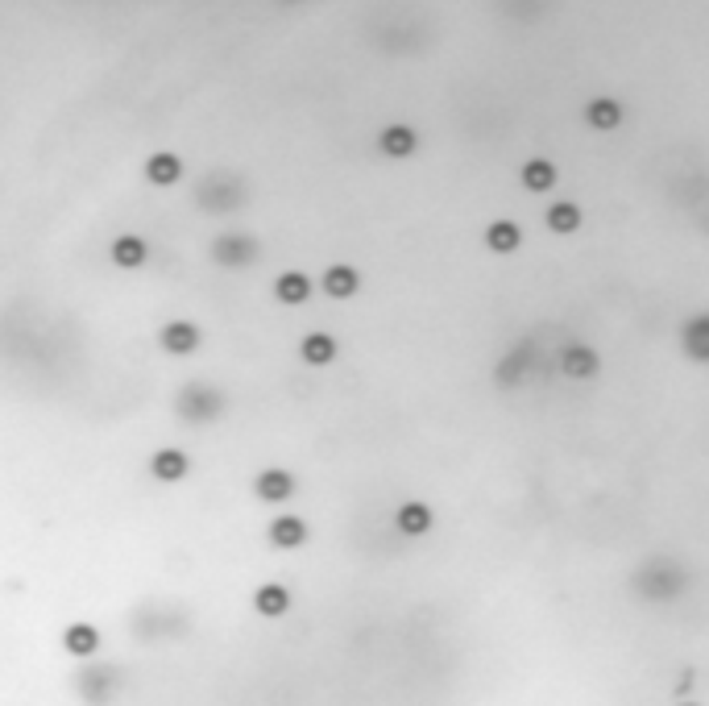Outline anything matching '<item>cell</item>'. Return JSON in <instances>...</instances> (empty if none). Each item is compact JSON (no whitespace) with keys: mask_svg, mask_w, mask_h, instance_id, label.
I'll use <instances>...</instances> for the list:
<instances>
[{"mask_svg":"<svg viewBox=\"0 0 709 706\" xmlns=\"http://www.w3.org/2000/svg\"><path fill=\"white\" fill-rule=\"evenodd\" d=\"M225 408H228V399L216 387H207V382H187V387L175 395V412H179V420H187V424H212Z\"/></svg>","mask_w":709,"mask_h":706,"instance_id":"cell-1","label":"cell"},{"mask_svg":"<svg viewBox=\"0 0 709 706\" xmlns=\"http://www.w3.org/2000/svg\"><path fill=\"white\" fill-rule=\"evenodd\" d=\"M639 582H643L639 590H643L647 598H672V594H681V590H684L681 586L684 570L676 562H664V557H660V562H647L643 565V578H639Z\"/></svg>","mask_w":709,"mask_h":706,"instance_id":"cell-2","label":"cell"},{"mask_svg":"<svg viewBox=\"0 0 709 706\" xmlns=\"http://www.w3.org/2000/svg\"><path fill=\"white\" fill-rule=\"evenodd\" d=\"M75 686H79L83 702L104 706L108 698L121 690V669H117V665H96V669H83L79 678H75Z\"/></svg>","mask_w":709,"mask_h":706,"instance_id":"cell-3","label":"cell"},{"mask_svg":"<svg viewBox=\"0 0 709 706\" xmlns=\"http://www.w3.org/2000/svg\"><path fill=\"white\" fill-rule=\"evenodd\" d=\"M258 258V237L249 233H220L212 241V262L220 266H249Z\"/></svg>","mask_w":709,"mask_h":706,"instance_id":"cell-4","label":"cell"},{"mask_svg":"<svg viewBox=\"0 0 709 706\" xmlns=\"http://www.w3.org/2000/svg\"><path fill=\"white\" fill-rule=\"evenodd\" d=\"M377 150L386 158H395V163L398 158H411L415 150H419V134H415L411 125H403V121H390V125L377 134Z\"/></svg>","mask_w":709,"mask_h":706,"instance_id":"cell-5","label":"cell"},{"mask_svg":"<svg viewBox=\"0 0 709 706\" xmlns=\"http://www.w3.org/2000/svg\"><path fill=\"white\" fill-rule=\"evenodd\" d=\"M158 341H162V349H166V353H175V358H187V353L199 349L204 333H199L191 320H171V325H162Z\"/></svg>","mask_w":709,"mask_h":706,"instance_id":"cell-6","label":"cell"},{"mask_svg":"<svg viewBox=\"0 0 709 706\" xmlns=\"http://www.w3.org/2000/svg\"><path fill=\"white\" fill-rule=\"evenodd\" d=\"M253 490H258L261 503H287V498L295 495V474H287V470H261L258 478H253Z\"/></svg>","mask_w":709,"mask_h":706,"instance_id":"cell-7","label":"cell"},{"mask_svg":"<svg viewBox=\"0 0 709 706\" xmlns=\"http://www.w3.org/2000/svg\"><path fill=\"white\" fill-rule=\"evenodd\" d=\"M519 183L527 191H535V196H544V191H552L560 183V171H556V163H552V158H527V163H523V171H519Z\"/></svg>","mask_w":709,"mask_h":706,"instance_id":"cell-8","label":"cell"},{"mask_svg":"<svg viewBox=\"0 0 709 706\" xmlns=\"http://www.w3.org/2000/svg\"><path fill=\"white\" fill-rule=\"evenodd\" d=\"M145 179H150L153 187H175V183L183 179V158L171 155V150L150 155V158H145Z\"/></svg>","mask_w":709,"mask_h":706,"instance_id":"cell-9","label":"cell"},{"mask_svg":"<svg viewBox=\"0 0 709 706\" xmlns=\"http://www.w3.org/2000/svg\"><path fill=\"white\" fill-rule=\"evenodd\" d=\"M431 524H436V516H431V508L419 503V498H411V503H403V508L395 511V528L403 536H428Z\"/></svg>","mask_w":709,"mask_h":706,"instance_id":"cell-10","label":"cell"},{"mask_svg":"<svg viewBox=\"0 0 709 706\" xmlns=\"http://www.w3.org/2000/svg\"><path fill=\"white\" fill-rule=\"evenodd\" d=\"M270 544H274V549H303L307 544V519L303 516L270 519Z\"/></svg>","mask_w":709,"mask_h":706,"instance_id":"cell-11","label":"cell"},{"mask_svg":"<svg viewBox=\"0 0 709 706\" xmlns=\"http://www.w3.org/2000/svg\"><path fill=\"white\" fill-rule=\"evenodd\" d=\"M253 611H258L261 619H282L291 611V590L279 586V582L258 586V594H253Z\"/></svg>","mask_w":709,"mask_h":706,"instance_id":"cell-12","label":"cell"},{"mask_svg":"<svg viewBox=\"0 0 709 706\" xmlns=\"http://www.w3.org/2000/svg\"><path fill=\"white\" fill-rule=\"evenodd\" d=\"M523 245V229L514 220H490L485 225V250L490 254H519Z\"/></svg>","mask_w":709,"mask_h":706,"instance_id":"cell-13","label":"cell"},{"mask_svg":"<svg viewBox=\"0 0 709 706\" xmlns=\"http://www.w3.org/2000/svg\"><path fill=\"white\" fill-rule=\"evenodd\" d=\"M187 470H191V462H187V453L183 449H158L150 457V474L158 482H183L187 478Z\"/></svg>","mask_w":709,"mask_h":706,"instance_id":"cell-14","label":"cell"},{"mask_svg":"<svg viewBox=\"0 0 709 706\" xmlns=\"http://www.w3.org/2000/svg\"><path fill=\"white\" fill-rule=\"evenodd\" d=\"M585 125L598 129V134H610V129H619L622 125V104H619V100H610V96L589 100V104H585Z\"/></svg>","mask_w":709,"mask_h":706,"instance_id":"cell-15","label":"cell"},{"mask_svg":"<svg viewBox=\"0 0 709 706\" xmlns=\"http://www.w3.org/2000/svg\"><path fill=\"white\" fill-rule=\"evenodd\" d=\"M598 353L589 349V345H565V353H560V370L568 374V379H593L598 374Z\"/></svg>","mask_w":709,"mask_h":706,"instance_id":"cell-16","label":"cell"},{"mask_svg":"<svg viewBox=\"0 0 709 706\" xmlns=\"http://www.w3.org/2000/svg\"><path fill=\"white\" fill-rule=\"evenodd\" d=\"M320 287L328 291V295L333 299H353L361 291V274L353 271V266H328V271H323V279H320Z\"/></svg>","mask_w":709,"mask_h":706,"instance_id":"cell-17","label":"cell"},{"mask_svg":"<svg viewBox=\"0 0 709 706\" xmlns=\"http://www.w3.org/2000/svg\"><path fill=\"white\" fill-rule=\"evenodd\" d=\"M681 345L693 362H709V316H693L681 328Z\"/></svg>","mask_w":709,"mask_h":706,"instance_id":"cell-18","label":"cell"},{"mask_svg":"<svg viewBox=\"0 0 709 706\" xmlns=\"http://www.w3.org/2000/svg\"><path fill=\"white\" fill-rule=\"evenodd\" d=\"M63 648L71 652V657H79V661L96 657V652H100V632H96V624H71V627L63 632Z\"/></svg>","mask_w":709,"mask_h":706,"instance_id":"cell-19","label":"cell"},{"mask_svg":"<svg viewBox=\"0 0 709 706\" xmlns=\"http://www.w3.org/2000/svg\"><path fill=\"white\" fill-rule=\"evenodd\" d=\"M274 295H279L282 304H291V308H299V304L312 299V279H307L303 271H287L274 279Z\"/></svg>","mask_w":709,"mask_h":706,"instance_id":"cell-20","label":"cell"},{"mask_svg":"<svg viewBox=\"0 0 709 706\" xmlns=\"http://www.w3.org/2000/svg\"><path fill=\"white\" fill-rule=\"evenodd\" d=\"M336 337H328V333H307L303 341H299V358H303L307 366H328L336 358Z\"/></svg>","mask_w":709,"mask_h":706,"instance_id":"cell-21","label":"cell"},{"mask_svg":"<svg viewBox=\"0 0 709 706\" xmlns=\"http://www.w3.org/2000/svg\"><path fill=\"white\" fill-rule=\"evenodd\" d=\"M544 220H548L552 233L568 237V233H577V229H581V209H577L573 199H556V204L544 212Z\"/></svg>","mask_w":709,"mask_h":706,"instance_id":"cell-22","label":"cell"},{"mask_svg":"<svg viewBox=\"0 0 709 706\" xmlns=\"http://www.w3.org/2000/svg\"><path fill=\"white\" fill-rule=\"evenodd\" d=\"M145 254H150V250H145L142 237H117V241H112V262H117L121 271H137V266L145 262Z\"/></svg>","mask_w":709,"mask_h":706,"instance_id":"cell-23","label":"cell"},{"mask_svg":"<svg viewBox=\"0 0 709 706\" xmlns=\"http://www.w3.org/2000/svg\"><path fill=\"white\" fill-rule=\"evenodd\" d=\"M684 706H697V702H684Z\"/></svg>","mask_w":709,"mask_h":706,"instance_id":"cell-24","label":"cell"}]
</instances>
